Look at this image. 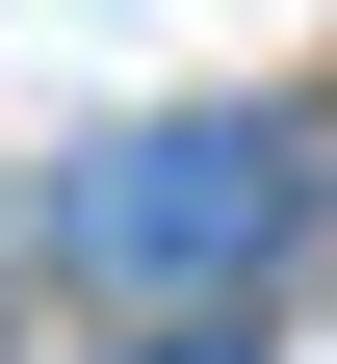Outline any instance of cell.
Instances as JSON below:
<instances>
[{
  "instance_id": "cell-1",
  "label": "cell",
  "mask_w": 337,
  "mask_h": 364,
  "mask_svg": "<svg viewBox=\"0 0 337 364\" xmlns=\"http://www.w3.org/2000/svg\"><path fill=\"white\" fill-rule=\"evenodd\" d=\"M285 208H311V156H285L260 105H156V130H104V156L53 182V260L156 287V338H182L208 287H260V260H285Z\"/></svg>"
},
{
  "instance_id": "cell-2",
  "label": "cell",
  "mask_w": 337,
  "mask_h": 364,
  "mask_svg": "<svg viewBox=\"0 0 337 364\" xmlns=\"http://www.w3.org/2000/svg\"><path fill=\"white\" fill-rule=\"evenodd\" d=\"M130 364H260V338H233V312H182V338H130Z\"/></svg>"
}]
</instances>
